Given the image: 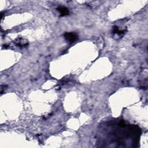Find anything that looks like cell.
<instances>
[{
  "label": "cell",
  "instance_id": "cell-1",
  "mask_svg": "<svg viewBox=\"0 0 148 148\" xmlns=\"http://www.w3.org/2000/svg\"><path fill=\"white\" fill-rule=\"evenodd\" d=\"M64 38L69 43L75 42L78 38V35L73 32H65L64 34Z\"/></svg>",
  "mask_w": 148,
  "mask_h": 148
},
{
  "label": "cell",
  "instance_id": "cell-2",
  "mask_svg": "<svg viewBox=\"0 0 148 148\" xmlns=\"http://www.w3.org/2000/svg\"><path fill=\"white\" fill-rule=\"evenodd\" d=\"M57 10L60 14L61 16H65L69 14V11L67 8L63 6H60L57 8Z\"/></svg>",
  "mask_w": 148,
  "mask_h": 148
}]
</instances>
